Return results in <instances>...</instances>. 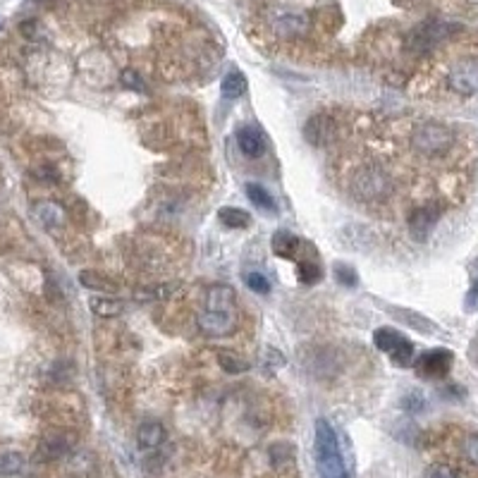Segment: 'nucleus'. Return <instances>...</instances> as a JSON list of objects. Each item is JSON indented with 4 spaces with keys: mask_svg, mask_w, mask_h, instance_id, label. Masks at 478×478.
<instances>
[{
    "mask_svg": "<svg viewBox=\"0 0 478 478\" xmlns=\"http://www.w3.org/2000/svg\"><path fill=\"white\" fill-rule=\"evenodd\" d=\"M316 461H318L321 478H349L340 454L337 433L325 418L316 421Z\"/></svg>",
    "mask_w": 478,
    "mask_h": 478,
    "instance_id": "1",
    "label": "nucleus"
},
{
    "mask_svg": "<svg viewBox=\"0 0 478 478\" xmlns=\"http://www.w3.org/2000/svg\"><path fill=\"white\" fill-rule=\"evenodd\" d=\"M454 142V132L447 125H443V122H423L411 134L413 151L426 155V158H440V155L450 153Z\"/></svg>",
    "mask_w": 478,
    "mask_h": 478,
    "instance_id": "2",
    "label": "nucleus"
},
{
    "mask_svg": "<svg viewBox=\"0 0 478 478\" xmlns=\"http://www.w3.org/2000/svg\"><path fill=\"white\" fill-rule=\"evenodd\" d=\"M352 194L364 203H380L392 194V180L378 165H364L352 177Z\"/></svg>",
    "mask_w": 478,
    "mask_h": 478,
    "instance_id": "3",
    "label": "nucleus"
},
{
    "mask_svg": "<svg viewBox=\"0 0 478 478\" xmlns=\"http://www.w3.org/2000/svg\"><path fill=\"white\" fill-rule=\"evenodd\" d=\"M373 342L380 352L390 354V359L397 366H411L413 364V345L402 332L392 330V327H378L373 332Z\"/></svg>",
    "mask_w": 478,
    "mask_h": 478,
    "instance_id": "4",
    "label": "nucleus"
},
{
    "mask_svg": "<svg viewBox=\"0 0 478 478\" xmlns=\"http://www.w3.org/2000/svg\"><path fill=\"white\" fill-rule=\"evenodd\" d=\"M452 29H454L452 24L438 22V19L423 22L421 26H416V29L407 36V48H409L411 53H428V51H433V48H438L440 44H443V41L452 34Z\"/></svg>",
    "mask_w": 478,
    "mask_h": 478,
    "instance_id": "5",
    "label": "nucleus"
},
{
    "mask_svg": "<svg viewBox=\"0 0 478 478\" xmlns=\"http://www.w3.org/2000/svg\"><path fill=\"white\" fill-rule=\"evenodd\" d=\"M447 84L459 96H476L478 94V60L466 58L452 65L447 74Z\"/></svg>",
    "mask_w": 478,
    "mask_h": 478,
    "instance_id": "6",
    "label": "nucleus"
},
{
    "mask_svg": "<svg viewBox=\"0 0 478 478\" xmlns=\"http://www.w3.org/2000/svg\"><path fill=\"white\" fill-rule=\"evenodd\" d=\"M237 311H208L203 309L198 314L196 323L201 327V332L211 337H228L237 330Z\"/></svg>",
    "mask_w": 478,
    "mask_h": 478,
    "instance_id": "7",
    "label": "nucleus"
},
{
    "mask_svg": "<svg viewBox=\"0 0 478 478\" xmlns=\"http://www.w3.org/2000/svg\"><path fill=\"white\" fill-rule=\"evenodd\" d=\"M454 361V354L450 349H431L416 361V370L423 378H443L450 373Z\"/></svg>",
    "mask_w": 478,
    "mask_h": 478,
    "instance_id": "8",
    "label": "nucleus"
},
{
    "mask_svg": "<svg viewBox=\"0 0 478 478\" xmlns=\"http://www.w3.org/2000/svg\"><path fill=\"white\" fill-rule=\"evenodd\" d=\"M72 450H74L72 435L62 433V431H53V433H46L44 438H41L36 454H39L41 461H51V459H62V456H67Z\"/></svg>",
    "mask_w": 478,
    "mask_h": 478,
    "instance_id": "9",
    "label": "nucleus"
},
{
    "mask_svg": "<svg viewBox=\"0 0 478 478\" xmlns=\"http://www.w3.org/2000/svg\"><path fill=\"white\" fill-rule=\"evenodd\" d=\"M337 125L330 115H314L304 125V139L311 146H327L335 139Z\"/></svg>",
    "mask_w": 478,
    "mask_h": 478,
    "instance_id": "10",
    "label": "nucleus"
},
{
    "mask_svg": "<svg viewBox=\"0 0 478 478\" xmlns=\"http://www.w3.org/2000/svg\"><path fill=\"white\" fill-rule=\"evenodd\" d=\"M440 218V206L438 203H428V206H421L409 216V232L416 241H426L428 234L433 232L435 223Z\"/></svg>",
    "mask_w": 478,
    "mask_h": 478,
    "instance_id": "11",
    "label": "nucleus"
},
{
    "mask_svg": "<svg viewBox=\"0 0 478 478\" xmlns=\"http://www.w3.org/2000/svg\"><path fill=\"white\" fill-rule=\"evenodd\" d=\"M273 31L280 36H299L306 31L309 26V19H306L304 12H294V10H280V12L273 15L271 19Z\"/></svg>",
    "mask_w": 478,
    "mask_h": 478,
    "instance_id": "12",
    "label": "nucleus"
},
{
    "mask_svg": "<svg viewBox=\"0 0 478 478\" xmlns=\"http://www.w3.org/2000/svg\"><path fill=\"white\" fill-rule=\"evenodd\" d=\"M203 306L208 311H237V297L230 284H211L203 294Z\"/></svg>",
    "mask_w": 478,
    "mask_h": 478,
    "instance_id": "13",
    "label": "nucleus"
},
{
    "mask_svg": "<svg viewBox=\"0 0 478 478\" xmlns=\"http://www.w3.org/2000/svg\"><path fill=\"white\" fill-rule=\"evenodd\" d=\"M237 144H239V151L244 155H249V158H261L268 148V142H266V137H263V132L251 125L239 127L237 130Z\"/></svg>",
    "mask_w": 478,
    "mask_h": 478,
    "instance_id": "14",
    "label": "nucleus"
},
{
    "mask_svg": "<svg viewBox=\"0 0 478 478\" xmlns=\"http://www.w3.org/2000/svg\"><path fill=\"white\" fill-rule=\"evenodd\" d=\"M34 218L39 220L44 228H62L67 223V213L60 203L56 201H39L34 206Z\"/></svg>",
    "mask_w": 478,
    "mask_h": 478,
    "instance_id": "15",
    "label": "nucleus"
},
{
    "mask_svg": "<svg viewBox=\"0 0 478 478\" xmlns=\"http://www.w3.org/2000/svg\"><path fill=\"white\" fill-rule=\"evenodd\" d=\"M67 476L69 478H94L96 476V459L89 452H69L67 454Z\"/></svg>",
    "mask_w": 478,
    "mask_h": 478,
    "instance_id": "16",
    "label": "nucleus"
},
{
    "mask_svg": "<svg viewBox=\"0 0 478 478\" xmlns=\"http://www.w3.org/2000/svg\"><path fill=\"white\" fill-rule=\"evenodd\" d=\"M137 443L142 450H155L165 443V428L158 421H146L139 426L137 431Z\"/></svg>",
    "mask_w": 478,
    "mask_h": 478,
    "instance_id": "17",
    "label": "nucleus"
},
{
    "mask_svg": "<svg viewBox=\"0 0 478 478\" xmlns=\"http://www.w3.org/2000/svg\"><path fill=\"white\" fill-rule=\"evenodd\" d=\"M385 309H388L397 321L411 325L413 330H418V332H435V330H438L435 323H431L426 316L416 314V311H411V309H400V306H385Z\"/></svg>",
    "mask_w": 478,
    "mask_h": 478,
    "instance_id": "18",
    "label": "nucleus"
},
{
    "mask_svg": "<svg viewBox=\"0 0 478 478\" xmlns=\"http://www.w3.org/2000/svg\"><path fill=\"white\" fill-rule=\"evenodd\" d=\"M304 246L302 239H297L294 234L289 232H275L273 234V251L275 256H282V259L289 261H297V251Z\"/></svg>",
    "mask_w": 478,
    "mask_h": 478,
    "instance_id": "19",
    "label": "nucleus"
},
{
    "mask_svg": "<svg viewBox=\"0 0 478 478\" xmlns=\"http://www.w3.org/2000/svg\"><path fill=\"white\" fill-rule=\"evenodd\" d=\"M218 218H220V223L228 225V228H232V230H244L251 225V213L244 211V208H234V206L220 208Z\"/></svg>",
    "mask_w": 478,
    "mask_h": 478,
    "instance_id": "20",
    "label": "nucleus"
},
{
    "mask_svg": "<svg viewBox=\"0 0 478 478\" xmlns=\"http://www.w3.org/2000/svg\"><path fill=\"white\" fill-rule=\"evenodd\" d=\"M220 91H223V96H225V99H230V101L239 99V96L246 91V77L241 72H237V69H232V72H228L223 77Z\"/></svg>",
    "mask_w": 478,
    "mask_h": 478,
    "instance_id": "21",
    "label": "nucleus"
},
{
    "mask_svg": "<svg viewBox=\"0 0 478 478\" xmlns=\"http://www.w3.org/2000/svg\"><path fill=\"white\" fill-rule=\"evenodd\" d=\"M177 287H180V282H163V284H155V287L137 289L134 297H137L139 302H160V299H168L170 294H175Z\"/></svg>",
    "mask_w": 478,
    "mask_h": 478,
    "instance_id": "22",
    "label": "nucleus"
},
{
    "mask_svg": "<svg viewBox=\"0 0 478 478\" xmlns=\"http://www.w3.org/2000/svg\"><path fill=\"white\" fill-rule=\"evenodd\" d=\"M89 306L99 318H115L122 314V302L115 297H94Z\"/></svg>",
    "mask_w": 478,
    "mask_h": 478,
    "instance_id": "23",
    "label": "nucleus"
},
{
    "mask_svg": "<svg viewBox=\"0 0 478 478\" xmlns=\"http://www.w3.org/2000/svg\"><path fill=\"white\" fill-rule=\"evenodd\" d=\"M218 364H220V368L230 375H239V373H244V370L251 368V364L246 361V359H241L237 352H230V349H225V352L218 354Z\"/></svg>",
    "mask_w": 478,
    "mask_h": 478,
    "instance_id": "24",
    "label": "nucleus"
},
{
    "mask_svg": "<svg viewBox=\"0 0 478 478\" xmlns=\"http://www.w3.org/2000/svg\"><path fill=\"white\" fill-rule=\"evenodd\" d=\"M246 196H249L251 203H256L259 208H263V211H268V213L275 211V201H273L271 191H268L263 185H259V182H249V185H246Z\"/></svg>",
    "mask_w": 478,
    "mask_h": 478,
    "instance_id": "25",
    "label": "nucleus"
},
{
    "mask_svg": "<svg viewBox=\"0 0 478 478\" xmlns=\"http://www.w3.org/2000/svg\"><path fill=\"white\" fill-rule=\"evenodd\" d=\"M24 471V456L15 450L0 452V476H19Z\"/></svg>",
    "mask_w": 478,
    "mask_h": 478,
    "instance_id": "26",
    "label": "nucleus"
},
{
    "mask_svg": "<svg viewBox=\"0 0 478 478\" xmlns=\"http://www.w3.org/2000/svg\"><path fill=\"white\" fill-rule=\"evenodd\" d=\"M299 263V280L311 284V282H318L321 278H323V273H321V266L316 261H297Z\"/></svg>",
    "mask_w": 478,
    "mask_h": 478,
    "instance_id": "27",
    "label": "nucleus"
},
{
    "mask_svg": "<svg viewBox=\"0 0 478 478\" xmlns=\"http://www.w3.org/2000/svg\"><path fill=\"white\" fill-rule=\"evenodd\" d=\"M79 282H82L84 287H89V289H103V292H105V289H112V284L96 271H82V273H79Z\"/></svg>",
    "mask_w": 478,
    "mask_h": 478,
    "instance_id": "28",
    "label": "nucleus"
},
{
    "mask_svg": "<svg viewBox=\"0 0 478 478\" xmlns=\"http://www.w3.org/2000/svg\"><path fill=\"white\" fill-rule=\"evenodd\" d=\"M461 454L466 456V461L478 466V433H469L461 440Z\"/></svg>",
    "mask_w": 478,
    "mask_h": 478,
    "instance_id": "29",
    "label": "nucleus"
},
{
    "mask_svg": "<svg viewBox=\"0 0 478 478\" xmlns=\"http://www.w3.org/2000/svg\"><path fill=\"white\" fill-rule=\"evenodd\" d=\"M246 287L256 294H271V282H268V278L263 273H249L246 275Z\"/></svg>",
    "mask_w": 478,
    "mask_h": 478,
    "instance_id": "30",
    "label": "nucleus"
},
{
    "mask_svg": "<svg viewBox=\"0 0 478 478\" xmlns=\"http://www.w3.org/2000/svg\"><path fill=\"white\" fill-rule=\"evenodd\" d=\"M335 278L342 284H347V287H354V284L359 282L357 271H354L352 266H347V263H337V266H335Z\"/></svg>",
    "mask_w": 478,
    "mask_h": 478,
    "instance_id": "31",
    "label": "nucleus"
},
{
    "mask_svg": "<svg viewBox=\"0 0 478 478\" xmlns=\"http://www.w3.org/2000/svg\"><path fill=\"white\" fill-rule=\"evenodd\" d=\"M120 82L132 91H146V82H144L142 74H139L137 69H125L122 77H120Z\"/></svg>",
    "mask_w": 478,
    "mask_h": 478,
    "instance_id": "32",
    "label": "nucleus"
},
{
    "mask_svg": "<svg viewBox=\"0 0 478 478\" xmlns=\"http://www.w3.org/2000/svg\"><path fill=\"white\" fill-rule=\"evenodd\" d=\"M263 364H266V366L271 368V370H278V368H282L284 364H287V359H284L282 352H278V349L268 347L266 349V357H263Z\"/></svg>",
    "mask_w": 478,
    "mask_h": 478,
    "instance_id": "33",
    "label": "nucleus"
},
{
    "mask_svg": "<svg viewBox=\"0 0 478 478\" xmlns=\"http://www.w3.org/2000/svg\"><path fill=\"white\" fill-rule=\"evenodd\" d=\"M402 404H404L407 411H421V409H423V397L418 395V392H411V395L407 397V400L402 402Z\"/></svg>",
    "mask_w": 478,
    "mask_h": 478,
    "instance_id": "34",
    "label": "nucleus"
},
{
    "mask_svg": "<svg viewBox=\"0 0 478 478\" xmlns=\"http://www.w3.org/2000/svg\"><path fill=\"white\" fill-rule=\"evenodd\" d=\"M431 478H459V476H456L450 466H433Z\"/></svg>",
    "mask_w": 478,
    "mask_h": 478,
    "instance_id": "35",
    "label": "nucleus"
},
{
    "mask_svg": "<svg viewBox=\"0 0 478 478\" xmlns=\"http://www.w3.org/2000/svg\"><path fill=\"white\" fill-rule=\"evenodd\" d=\"M476 304H478V278L474 280V284H471V289H469V294H466V309H476Z\"/></svg>",
    "mask_w": 478,
    "mask_h": 478,
    "instance_id": "36",
    "label": "nucleus"
},
{
    "mask_svg": "<svg viewBox=\"0 0 478 478\" xmlns=\"http://www.w3.org/2000/svg\"><path fill=\"white\" fill-rule=\"evenodd\" d=\"M0 29H3V17H0Z\"/></svg>",
    "mask_w": 478,
    "mask_h": 478,
    "instance_id": "37",
    "label": "nucleus"
}]
</instances>
